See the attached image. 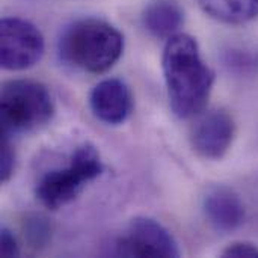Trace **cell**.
<instances>
[{"instance_id": "5b68a950", "label": "cell", "mask_w": 258, "mask_h": 258, "mask_svg": "<svg viewBox=\"0 0 258 258\" xmlns=\"http://www.w3.org/2000/svg\"><path fill=\"white\" fill-rule=\"evenodd\" d=\"M45 50L41 30L27 20L6 17L0 23V63L8 71L36 65Z\"/></svg>"}, {"instance_id": "8fae6325", "label": "cell", "mask_w": 258, "mask_h": 258, "mask_svg": "<svg viewBox=\"0 0 258 258\" xmlns=\"http://www.w3.org/2000/svg\"><path fill=\"white\" fill-rule=\"evenodd\" d=\"M200 6L218 21L242 24L258 17V0H198Z\"/></svg>"}, {"instance_id": "6da1fadb", "label": "cell", "mask_w": 258, "mask_h": 258, "mask_svg": "<svg viewBox=\"0 0 258 258\" xmlns=\"http://www.w3.org/2000/svg\"><path fill=\"white\" fill-rule=\"evenodd\" d=\"M162 67L172 112L181 119L201 113L213 89L215 73L204 62L197 39L181 32L166 39Z\"/></svg>"}, {"instance_id": "9a60e30c", "label": "cell", "mask_w": 258, "mask_h": 258, "mask_svg": "<svg viewBox=\"0 0 258 258\" xmlns=\"http://www.w3.org/2000/svg\"><path fill=\"white\" fill-rule=\"evenodd\" d=\"M225 258H258V246L249 242H234L222 251Z\"/></svg>"}, {"instance_id": "30bf717a", "label": "cell", "mask_w": 258, "mask_h": 258, "mask_svg": "<svg viewBox=\"0 0 258 258\" xmlns=\"http://www.w3.org/2000/svg\"><path fill=\"white\" fill-rule=\"evenodd\" d=\"M145 29L159 39H169L180 33L184 23V12L175 0H153L142 14Z\"/></svg>"}, {"instance_id": "8992f818", "label": "cell", "mask_w": 258, "mask_h": 258, "mask_svg": "<svg viewBox=\"0 0 258 258\" xmlns=\"http://www.w3.org/2000/svg\"><path fill=\"white\" fill-rule=\"evenodd\" d=\"M113 254L118 257H162L180 255L174 236L157 221L145 216L132 219L124 236L116 243Z\"/></svg>"}, {"instance_id": "7a4b0ae2", "label": "cell", "mask_w": 258, "mask_h": 258, "mask_svg": "<svg viewBox=\"0 0 258 258\" xmlns=\"http://www.w3.org/2000/svg\"><path fill=\"white\" fill-rule=\"evenodd\" d=\"M124 36L110 23L98 18H82L71 23L57 41L59 57L70 67L101 74L122 56Z\"/></svg>"}, {"instance_id": "7c38bea8", "label": "cell", "mask_w": 258, "mask_h": 258, "mask_svg": "<svg viewBox=\"0 0 258 258\" xmlns=\"http://www.w3.org/2000/svg\"><path fill=\"white\" fill-rule=\"evenodd\" d=\"M24 239L33 249H42L51 239V225L41 215H30L23 224Z\"/></svg>"}, {"instance_id": "4fadbf2b", "label": "cell", "mask_w": 258, "mask_h": 258, "mask_svg": "<svg viewBox=\"0 0 258 258\" xmlns=\"http://www.w3.org/2000/svg\"><path fill=\"white\" fill-rule=\"evenodd\" d=\"M225 63L237 73L248 74L255 70V67L258 65V56L251 51H246V50L233 48L227 53Z\"/></svg>"}, {"instance_id": "3957f363", "label": "cell", "mask_w": 258, "mask_h": 258, "mask_svg": "<svg viewBox=\"0 0 258 258\" xmlns=\"http://www.w3.org/2000/svg\"><path fill=\"white\" fill-rule=\"evenodd\" d=\"M2 135L33 132L48 124L54 115V101L50 91L39 82L9 80L0 92Z\"/></svg>"}, {"instance_id": "5bb4252c", "label": "cell", "mask_w": 258, "mask_h": 258, "mask_svg": "<svg viewBox=\"0 0 258 258\" xmlns=\"http://www.w3.org/2000/svg\"><path fill=\"white\" fill-rule=\"evenodd\" d=\"M15 169V150L8 135H3L2 151H0V178L3 183L9 181Z\"/></svg>"}, {"instance_id": "ba28073f", "label": "cell", "mask_w": 258, "mask_h": 258, "mask_svg": "<svg viewBox=\"0 0 258 258\" xmlns=\"http://www.w3.org/2000/svg\"><path fill=\"white\" fill-rule=\"evenodd\" d=\"M89 106L92 113L104 124L119 125L132 113V92L122 80L104 79L91 91Z\"/></svg>"}, {"instance_id": "277c9868", "label": "cell", "mask_w": 258, "mask_h": 258, "mask_svg": "<svg viewBox=\"0 0 258 258\" xmlns=\"http://www.w3.org/2000/svg\"><path fill=\"white\" fill-rule=\"evenodd\" d=\"M103 172V162L98 150L91 144H83L71 154L65 166L45 172L36 186L38 201L50 210H57L73 203L88 183Z\"/></svg>"}, {"instance_id": "2e32d148", "label": "cell", "mask_w": 258, "mask_h": 258, "mask_svg": "<svg viewBox=\"0 0 258 258\" xmlns=\"http://www.w3.org/2000/svg\"><path fill=\"white\" fill-rule=\"evenodd\" d=\"M0 254L2 257L11 258V257H18L20 255V246L18 242L15 239V236L12 234L11 230L8 228H2V234H0Z\"/></svg>"}, {"instance_id": "52a82bcc", "label": "cell", "mask_w": 258, "mask_h": 258, "mask_svg": "<svg viewBox=\"0 0 258 258\" xmlns=\"http://www.w3.org/2000/svg\"><path fill=\"white\" fill-rule=\"evenodd\" d=\"M234 135V119L225 109L203 110L190 127V144L203 159L219 160L228 153Z\"/></svg>"}, {"instance_id": "9c48e42d", "label": "cell", "mask_w": 258, "mask_h": 258, "mask_svg": "<svg viewBox=\"0 0 258 258\" xmlns=\"http://www.w3.org/2000/svg\"><path fill=\"white\" fill-rule=\"evenodd\" d=\"M204 213L209 222L224 233L237 230L245 222V206L239 195L225 186L212 187L204 198Z\"/></svg>"}]
</instances>
